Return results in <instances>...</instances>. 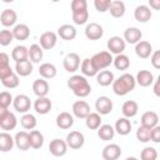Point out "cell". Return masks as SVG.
<instances>
[{"label": "cell", "instance_id": "d590c367", "mask_svg": "<svg viewBox=\"0 0 160 160\" xmlns=\"http://www.w3.org/2000/svg\"><path fill=\"white\" fill-rule=\"evenodd\" d=\"M29 141H30V148L40 149L44 145V135L39 130H31L29 132Z\"/></svg>", "mask_w": 160, "mask_h": 160}, {"label": "cell", "instance_id": "52a82bcc", "mask_svg": "<svg viewBox=\"0 0 160 160\" xmlns=\"http://www.w3.org/2000/svg\"><path fill=\"white\" fill-rule=\"evenodd\" d=\"M62 65L68 72H75L80 68V56L76 52H69L65 55Z\"/></svg>", "mask_w": 160, "mask_h": 160}, {"label": "cell", "instance_id": "44dd1931", "mask_svg": "<svg viewBox=\"0 0 160 160\" xmlns=\"http://www.w3.org/2000/svg\"><path fill=\"white\" fill-rule=\"evenodd\" d=\"M74 125V116L68 112V111H62L56 116V126L59 129L62 130H68Z\"/></svg>", "mask_w": 160, "mask_h": 160}, {"label": "cell", "instance_id": "60d3db41", "mask_svg": "<svg viewBox=\"0 0 160 160\" xmlns=\"http://www.w3.org/2000/svg\"><path fill=\"white\" fill-rule=\"evenodd\" d=\"M112 64L118 70H128L130 66V60L125 54H119L112 59Z\"/></svg>", "mask_w": 160, "mask_h": 160}, {"label": "cell", "instance_id": "9c48e42d", "mask_svg": "<svg viewBox=\"0 0 160 160\" xmlns=\"http://www.w3.org/2000/svg\"><path fill=\"white\" fill-rule=\"evenodd\" d=\"M106 46H108V50L110 54L119 55V54H122V51L125 50V41L120 36H111L108 40Z\"/></svg>", "mask_w": 160, "mask_h": 160}, {"label": "cell", "instance_id": "ee69618b", "mask_svg": "<svg viewBox=\"0 0 160 160\" xmlns=\"http://www.w3.org/2000/svg\"><path fill=\"white\" fill-rule=\"evenodd\" d=\"M89 19V11L82 10V11H75L72 12V21L76 25H84Z\"/></svg>", "mask_w": 160, "mask_h": 160}, {"label": "cell", "instance_id": "f907efd6", "mask_svg": "<svg viewBox=\"0 0 160 160\" xmlns=\"http://www.w3.org/2000/svg\"><path fill=\"white\" fill-rule=\"evenodd\" d=\"M150 62L155 69H160V51L156 50L150 55Z\"/></svg>", "mask_w": 160, "mask_h": 160}, {"label": "cell", "instance_id": "6f0895ef", "mask_svg": "<svg viewBox=\"0 0 160 160\" xmlns=\"http://www.w3.org/2000/svg\"><path fill=\"white\" fill-rule=\"evenodd\" d=\"M125 160H139L138 158H135V156H128Z\"/></svg>", "mask_w": 160, "mask_h": 160}, {"label": "cell", "instance_id": "603a6c76", "mask_svg": "<svg viewBox=\"0 0 160 160\" xmlns=\"http://www.w3.org/2000/svg\"><path fill=\"white\" fill-rule=\"evenodd\" d=\"M32 91L38 98H45L49 94V84L45 79H36L32 82Z\"/></svg>", "mask_w": 160, "mask_h": 160}, {"label": "cell", "instance_id": "11a10c76", "mask_svg": "<svg viewBox=\"0 0 160 160\" xmlns=\"http://www.w3.org/2000/svg\"><path fill=\"white\" fill-rule=\"evenodd\" d=\"M159 80H160V78H159L158 80H154V81H155V85H154V94H155L156 96H160V90H159Z\"/></svg>", "mask_w": 160, "mask_h": 160}, {"label": "cell", "instance_id": "30bf717a", "mask_svg": "<svg viewBox=\"0 0 160 160\" xmlns=\"http://www.w3.org/2000/svg\"><path fill=\"white\" fill-rule=\"evenodd\" d=\"M58 42V35L54 31H45L40 36V48L42 50H51Z\"/></svg>", "mask_w": 160, "mask_h": 160}, {"label": "cell", "instance_id": "9a60e30c", "mask_svg": "<svg viewBox=\"0 0 160 160\" xmlns=\"http://www.w3.org/2000/svg\"><path fill=\"white\" fill-rule=\"evenodd\" d=\"M154 75L149 70H140L135 76V82L142 88H148L154 84Z\"/></svg>", "mask_w": 160, "mask_h": 160}, {"label": "cell", "instance_id": "484cf974", "mask_svg": "<svg viewBox=\"0 0 160 160\" xmlns=\"http://www.w3.org/2000/svg\"><path fill=\"white\" fill-rule=\"evenodd\" d=\"M12 36L15 40H26L30 36V29L26 24H16L11 30Z\"/></svg>", "mask_w": 160, "mask_h": 160}, {"label": "cell", "instance_id": "3957f363", "mask_svg": "<svg viewBox=\"0 0 160 160\" xmlns=\"http://www.w3.org/2000/svg\"><path fill=\"white\" fill-rule=\"evenodd\" d=\"M112 59L114 58L109 51H100L90 58V60L98 72L101 70H105L108 66H110L112 64Z\"/></svg>", "mask_w": 160, "mask_h": 160}, {"label": "cell", "instance_id": "d4e9b609", "mask_svg": "<svg viewBox=\"0 0 160 160\" xmlns=\"http://www.w3.org/2000/svg\"><path fill=\"white\" fill-rule=\"evenodd\" d=\"M58 36L62 40H74L76 38V29L70 24H64L58 29Z\"/></svg>", "mask_w": 160, "mask_h": 160}, {"label": "cell", "instance_id": "f546056e", "mask_svg": "<svg viewBox=\"0 0 160 160\" xmlns=\"http://www.w3.org/2000/svg\"><path fill=\"white\" fill-rule=\"evenodd\" d=\"M32 72V62L28 59L15 64V74L18 76H29Z\"/></svg>", "mask_w": 160, "mask_h": 160}, {"label": "cell", "instance_id": "e0dca14e", "mask_svg": "<svg viewBox=\"0 0 160 160\" xmlns=\"http://www.w3.org/2000/svg\"><path fill=\"white\" fill-rule=\"evenodd\" d=\"M151 9L148 5H139L134 10V18L139 22H148L151 19Z\"/></svg>", "mask_w": 160, "mask_h": 160}, {"label": "cell", "instance_id": "e575fe53", "mask_svg": "<svg viewBox=\"0 0 160 160\" xmlns=\"http://www.w3.org/2000/svg\"><path fill=\"white\" fill-rule=\"evenodd\" d=\"M115 135V130L114 128L110 125V124H104V125H100V128L98 129V136L104 140V141H109V140H112Z\"/></svg>", "mask_w": 160, "mask_h": 160}, {"label": "cell", "instance_id": "74e56055", "mask_svg": "<svg viewBox=\"0 0 160 160\" xmlns=\"http://www.w3.org/2000/svg\"><path fill=\"white\" fill-rule=\"evenodd\" d=\"M85 124L86 128L90 130H98L101 125V115H99L98 112H90L86 118H85Z\"/></svg>", "mask_w": 160, "mask_h": 160}, {"label": "cell", "instance_id": "ba28073f", "mask_svg": "<svg viewBox=\"0 0 160 160\" xmlns=\"http://www.w3.org/2000/svg\"><path fill=\"white\" fill-rule=\"evenodd\" d=\"M49 151L52 156H56V158H60V156H64L68 151V145L65 142V140H61V139H54L50 141L49 144Z\"/></svg>", "mask_w": 160, "mask_h": 160}, {"label": "cell", "instance_id": "4fadbf2b", "mask_svg": "<svg viewBox=\"0 0 160 160\" xmlns=\"http://www.w3.org/2000/svg\"><path fill=\"white\" fill-rule=\"evenodd\" d=\"M101 155L104 160H118L121 156V148L118 144H108L102 149Z\"/></svg>", "mask_w": 160, "mask_h": 160}, {"label": "cell", "instance_id": "f1b7e54d", "mask_svg": "<svg viewBox=\"0 0 160 160\" xmlns=\"http://www.w3.org/2000/svg\"><path fill=\"white\" fill-rule=\"evenodd\" d=\"M28 55H29V60L31 62L38 64L42 60L44 50L40 48L39 44H32V45H30V48H28Z\"/></svg>", "mask_w": 160, "mask_h": 160}, {"label": "cell", "instance_id": "ac0fdd59", "mask_svg": "<svg viewBox=\"0 0 160 160\" xmlns=\"http://www.w3.org/2000/svg\"><path fill=\"white\" fill-rule=\"evenodd\" d=\"M51 108H52V104H51V100L48 96L38 98L34 102V110L40 115H45V114L50 112Z\"/></svg>", "mask_w": 160, "mask_h": 160}, {"label": "cell", "instance_id": "cb8c5ba5", "mask_svg": "<svg viewBox=\"0 0 160 160\" xmlns=\"http://www.w3.org/2000/svg\"><path fill=\"white\" fill-rule=\"evenodd\" d=\"M131 128H132V125H131V122H130L129 119H126V118H119V119L116 120V122H115L114 130H115V132H118L119 135L125 136V135L130 134Z\"/></svg>", "mask_w": 160, "mask_h": 160}, {"label": "cell", "instance_id": "277c9868", "mask_svg": "<svg viewBox=\"0 0 160 160\" xmlns=\"http://www.w3.org/2000/svg\"><path fill=\"white\" fill-rule=\"evenodd\" d=\"M68 148L70 149H74V150H78L80 148L84 146L85 144V136L81 131H78V130H74V131H70L68 135H66V140H65Z\"/></svg>", "mask_w": 160, "mask_h": 160}, {"label": "cell", "instance_id": "f6af8a7d", "mask_svg": "<svg viewBox=\"0 0 160 160\" xmlns=\"http://www.w3.org/2000/svg\"><path fill=\"white\" fill-rule=\"evenodd\" d=\"M12 41H14V36H12L11 30H8V29L0 30V45L1 46H8Z\"/></svg>", "mask_w": 160, "mask_h": 160}, {"label": "cell", "instance_id": "c3c4849f", "mask_svg": "<svg viewBox=\"0 0 160 160\" xmlns=\"http://www.w3.org/2000/svg\"><path fill=\"white\" fill-rule=\"evenodd\" d=\"M12 99L14 98L9 91H1L0 92V106H4L8 109L12 104Z\"/></svg>", "mask_w": 160, "mask_h": 160}, {"label": "cell", "instance_id": "681fc988", "mask_svg": "<svg viewBox=\"0 0 160 160\" xmlns=\"http://www.w3.org/2000/svg\"><path fill=\"white\" fill-rule=\"evenodd\" d=\"M110 2H111V0H95L94 6L99 12H105V11L109 10Z\"/></svg>", "mask_w": 160, "mask_h": 160}, {"label": "cell", "instance_id": "d6986e66", "mask_svg": "<svg viewBox=\"0 0 160 160\" xmlns=\"http://www.w3.org/2000/svg\"><path fill=\"white\" fill-rule=\"evenodd\" d=\"M14 144L15 146L21 150V151H26L30 149V141H29V132L26 131H18L14 136Z\"/></svg>", "mask_w": 160, "mask_h": 160}, {"label": "cell", "instance_id": "7dc6e473", "mask_svg": "<svg viewBox=\"0 0 160 160\" xmlns=\"http://www.w3.org/2000/svg\"><path fill=\"white\" fill-rule=\"evenodd\" d=\"M70 8H71V12L88 10V1L86 0H72L70 4Z\"/></svg>", "mask_w": 160, "mask_h": 160}, {"label": "cell", "instance_id": "8d00e7d4", "mask_svg": "<svg viewBox=\"0 0 160 160\" xmlns=\"http://www.w3.org/2000/svg\"><path fill=\"white\" fill-rule=\"evenodd\" d=\"M109 11L112 18H122L125 14V4L120 0H114L110 2Z\"/></svg>", "mask_w": 160, "mask_h": 160}, {"label": "cell", "instance_id": "5b68a950", "mask_svg": "<svg viewBox=\"0 0 160 160\" xmlns=\"http://www.w3.org/2000/svg\"><path fill=\"white\" fill-rule=\"evenodd\" d=\"M12 106H14L15 111L21 112V114H26L31 108V100L28 95L19 94L12 99Z\"/></svg>", "mask_w": 160, "mask_h": 160}, {"label": "cell", "instance_id": "83f0119b", "mask_svg": "<svg viewBox=\"0 0 160 160\" xmlns=\"http://www.w3.org/2000/svg\"><path fill=\"white\" fill-rule=\"evenodd\" d=\"M56 66L51 62H44L39 66V74L41 76V79H52L56 76Z\"/></svg>", "mask_w": 160, "mask_h": 160}, {"label": "cell", "instance_id": "836d02e7", "mask_svg": "<svg viewBox=\"0 0 160 160\" xmlns=\"http://www.w3.org/2000/svg\"><path fill=\"white\" fill-rule=\"evenodd\" d=\"M114 80V74L110 70H101L96 74V81L100 86H109Z\"/></svg>", "mask_w": 160, "mask_h": 160}, {"label": "cell", "instance_id": "4316f807", "mask_svg": "<svg viewBox=\"0 0 160 160\" xmlns=\"http://www.w3.org/2000/svg\"><path fill=\"white\" fill-rule=\"evenodd\" d=\"M138 111H139V105L134 100H128L121 106V112H122L124 118H126V119L134 118L138 114Z\"/></svg>", "mask_w": 160, "mask_h": 160}, {"label": "cell", "instance_id": "7c38bea8", "mask_svg": "<svg viewBox=\"0 0 160 160\" xmlns=\"http://www.w3.org/2000/svg\"><path fill=\"white\" fill-rule=\"evenodd\" d=\"M104 35V29L98 22H90L85 28V36L89 40H99Z\"/></svg>", "mask_w": 160, "mask_h": 160}, {"label": "cell", "instance_id": "d6a6232c", "mask_svg": "<svg viewBox=\"0 0 160 160\" xmlns=\"http://www.w3.org/2000/svg\"><path fill=\"white\" fill-rule=\"evenodd\" d=\"M11 59L15 61V64L20 62V61H24V60H28L29 59L28 48L24 46V45H16L11 51Z\"/></svg>", "mask_w": 160, "mask_h": 160}, {"label": "cell", "instance_id": "816d5d0a", "mask_svg": "<svg viewBox=\"0 0 160 160\" xmlns=\"http://www.w3.org/2000/svg\"><path fill=\"white\" fill-rule=\"evenodd\" d=\"M150 140L156 144L160 142V126L159 125H156L155 128H152L150 130Z\"/></svg>", "mask_w": 160, "mask_h": 160}, {"label": "cell", "instance_id": "8992f818", "mask_svg": "<svg viewBox=\"0 0 160 160\" xmlns=\"http://www.w3.org/2000/svg\"><path fill=\"white\" fill-rule=\"evenodd\" d=\"M112 100L105 95L99 96L95 101V110L99 115H108L112 111Z\"/></svg>", "mask_w": 160, "mask_h": 160}, {"label": "cell", "instance_id": "db71d44e", "mask_svg": "<svg viewBox=\"0 0 160 160\" xmlns=\"http://www.w3.org/2000/svg\"><path fill=\"white\" fill-rule=\"evenodd\" d=\"M150 8H152L154 10H159L160 9V0H150L149 1Z\"/></svg>", "mask_w": 160, "mask_h": 160}, {"label": "cell", "instance_id": "ffe728a7", "mask_svg": "<svg viewBox=\"0 0 160 160\" xmlns=\"http://www.w3.org/2000/svg\"><path fill=\"white\" fill-rule=\"evenodd\" d=\"M135 54L140 59H148L152 54V46L149 41L140 40L138 44H135Z\"/></svg>", "mask_w": 160, "mask_h": 160}, {"label": "cell", "instance_id": "b9f144b4", "mask_svg": "<svg viewBox=\"0 0 160 160\" xmlns=\"http://www.w3.org/2000/svg\"><path fill=\"white\" fill-rule=\"evenodd\" d=\"M158 159V151L152 146H146L140 152V160H156Z\"/></svg>", "mask_w": 160, "mask_h": 160}, {"label": "cell", "instance_id": "9f6ffc18", "mask_svg": "<svg viewBox=\"0 0 160 160\" xmlns=\"http://www.w3.org/2000/svg\"><path fill=\"white\" fill-rule=\"evenodd\" d=\"M9 112V110L6 109V108H4V106H0V120H2L5 116H6V114Z\"/></svg>", "mask_w": 160, "mask_h": 160}, {"label": "cell", "instance_id": "ab89813d", "mask_svg": "<svg viewBox=\"0 0 160 160\" xmlns=\"http://www.w3.org/2000/svg\"><path fill=\"white\" fill-rule=\"evenodd\" d=\"M20 124H21V126H22L25 130H34L35 126H36V124H38V121H36V118H35L32 114L26 112V114H24V115L21 116Z\"/></svg>", "mask_w": 160, "mask_h": 160}, {"label": "cell", "instance_id": "bcb514c9", "mask_svg": "<svg viewBox=\"0 0 160 160\" xmlns=\"http://www.w3.org/2000/svg\"><path fill=\"white\" fill-rule=\"evenodd\" d=\"M150 130L151 129H148V128H144V126H139L138 130H136V139L140 142H149L150 141Z\"/></svg>", "mask_w": 160, "mask_h": 160}, {"label": "cell", "instance_id": "4dcf8cb0", "mask_svg": "<svg viewBox=\"0 0 160 160\" xmlns=\"http://www.w3.org/2000/svg\"><path fill=\"white\" fill-rule=\"evenodd\" d=\"M16 125H18V119H16L15 114L10 112V111L6 114V116L2 120H0V128L2 130H5L6 132L10 130H14L16 128Z\"/></svg>", "mask_w": 160, "mask_h": 160}, {"label": "cell", "instance_id": "5bb4252c", "mask_svg": "<svg viewBox=\"0 0 160 160\" xmlns=\"http://www.w3.org/2000/svg\"><path fill=\"white\" fill-rule=\"evenodd\" d=\"M16 20H18V15L12 9H5L0 14V24L4 28L14 26L16 24Z\"/></svg>", "mask_w": 160, "mask_h": 160}, {"label": "cell", "instance_id": "2e32d148", "mask_svg": "<svg viewBox=\"0 0 160 160\" xmlns=\"http://www.w3.org/2000/svg\"><path fill=\"white\" fill-rule=\"evenodd\" d=\"M140 126L152 129L159 124V115L155 111H145L140 119Z\"/></svg>", "mask_w": 160, "mask_h": 160}, {"label": "cell", "instance_id": "1f68e13d", "mask_svg": "<svg viewBox=\"0 0 160 160\" xmlns=\"http://www.w3.org/2000/svg\"><path fill=\"white\" fill-rule=\"evenodd\" d=\"M14 138L6 132V131H2L0 132V151L1 152H8L10 151L12 148H14Z\"/></svg>", "mask_w": 160, "mask_h": 160}, {"label": "cell", "instance_id": "f35d334b", "mask_svg": "<svg viewBox=\"0 0 160 160\" xmlns=\"http://www.w3.org/2000/svg\"><path fill=\"white\" fill-rule=\"evenodd\" d=\"M80 70L82 72V76H90L91 78V76H96V74H98V71L95 70V68H94V65L89 58H86L81 61Z\"/></svg>", "mask_w": 160, "mask_h": 160}, {"label": "cell", "instance_id": "8fae6325", "mask_svg": "<svg viewBox=\"0 0 160 160\" xmlns=\"http://www.w3.org/2000/svg\"><path fill=\"white\" fill-rule=\"evenodd\" d=\"M72 115L78 119H85L90 114V105L85 100H78L72 104Z\"/></svg>", "mask_w": 160, "mask_h": 160}, {"label": "cell", "instance_id": "7bdbcfd3", "mask_svg": "<svg viewBox=\"0 0 160 160\" xmlns=\"http://www.w3.org/2000/svg\"><path fill=\"white\" fill-rule=\"evenodd\" d=\"M19 82H20V80H19V76L15 74V71L11 75H9L8 78H5L4 80H1V84L6 89H15V88H18Z\"/></svg>", "mask_w": 160, "mask_h": 160}, {"label": "cell", "instance_id": "7402d4cb", "mask_svg": "<svg viewBox=\"0 0 160 160\" xmlns=\"http://www.w3.org/2000/svg\"><path fill=\"white\" fill-rule=\"evenodd\" d=\"M142 38V32L140 29L135 28V26H131V28H128L125 31H124V41L129 42V44H138Z\"/></svg>", "mask_w": 160, "mask_h": 160}, {"label": "cell", "instance_id": "f5cc1de1", "mask_svg": "<svg viewBox=\"0 0 160 160\" xmlns=\"http://www.w3.org/2000/svg\"><path fill=\"white\" fill-rule=\"evenodd\" d=\"M10 66V58L6 52H0V69Z\"/></svg>", "mask_w": 160, "mask_h": 160}, {"label": "cell", "instance_id": "6da1fadb", "mask_svg": "<svg viewBox=\"0 0 160 160\" xmlns=\"http://www.w3.org/2000/svg\"><path fill=\"white\" fill-rule=\"evenodd\" d=\"M68 88L72 90L74 95L78 98H86L91 92V86L85 76L72 75L68 79Z\"/></svg>", "mask_w": 160, "mask_h": 160}, {"label": "cell", "instance_id": "7a4b0ae2", "mask_svg": "<svg viewBox=\"0 0 160 160\" xmlns=\"http://www.w3.org/2000/svg\"><path fill=\"white\" fill-rule=\"evenodd\" d=\"M136 86L135 78L131 74H122L118 79L112 81V91L119 96H125L126 94L131 92Z\"/></svg>", "mask_w": 160, "mask_h": 160}]
</instances>
